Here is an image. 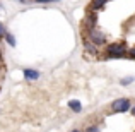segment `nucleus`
Wrapping results in <instances>:
<instances>
[{
    "label": "nucleus",
    "mask_w": 135,
    "mask_h": 132,
    "mask_svg": "<svg viewBox=\"0 0 135 132\" xmlns=\"http://www.w3.org/2000/svg\"><path fill=\"white\" fill-rule=\"evenodd\" d=\"M106 52H108L109 57H125L127 48H125V45H122V43H113L106 48Z\"/></svg>",
    "instance_id": "nucleus-1"
},
{
    "label": "nucleus",
    "mask_w": 135,
    "mask_h": 132,
    "mask_svg": "<svg viewBox=\"0 0 135 132\" xmlns=\"http://www.w3.org/2000/svg\"><path fill=\"white\" fill-rule=\"evenodd\" d=\"M111 108H113V112H127V110H130V99H127V98L115 99L111 103Z\"/></svg>",
    "instance_id": "nucleus-2"
},
{
    "label": "nucleus",
    "mask_w": 135,
    "mask_h": 132,
    "mask_svg": "<svg viewBox=\"0 0 135 132\" xmlns=\"http://www.w3.org/2000/svg\"><path fill=\"white\" fill-rule=\"evenodd\" d=\"M89 38H91V41L94 45H104L106 43V36H104V34H103V33H98V31H94V29L89 33Z\"/></svg>",
    "instance_id": "nucleus-3"
},
{
    "label": "nucleus",
    "mask_w": 135,
    "mask_h": 132,
    "mask_svg": "<svg viewBox=\"0 0 135 132\" xmlns=\"http://www.w3.org/2000/svg\"><path fill=\"white\" fill-rule=\"evenodd\" d=\"M24 77H26V79L34 81V79L40 77V72H38V70H33V69H24Z\"/></svg>",
    "instance_id": "nucleus-4"
},
{
    "label": "nucleus",
    "mask_w": 135,
    "mask_h": 132,
    "mask_svg": "<svg viewBox=\"0 0 135 132\" xmlns=\"http://www.w3.org/2000/svg\"><path fill=\"white\" fill-rule=\"evenodd\" d=\"M69 108L72 110V112L79 113L80 110H82V105H80V101H77V99H70V101H69Z\"/></svg>",
    "instance_id": "nucleus-5"
},
{
    "label": "nucleus",
    "mask_w": 135,
    "mask_h": 132,
    "mask_svg": "<svg viewBox=\"0 0 135 132\" xmlns=\"http://www.w3.org/2000/svg\"><path fill=\"white\" fill-rule=\"evenodd\" d=\"M108 2V0H92V3H91V9L92 10H99L101 7H104V3Z\"/></svg>",
    "instance_id": "nucleus-6"
},
{
    "label": "nucleus",
    "mask_w": 135,
    "mask_h": 132,
    "mask_svg": "<svg viewBox=\"0 0 135 132\" xmlns=\"http://www.w3.org/2000/svg\"><path fill=\"white\" fill-rule=\"evenodd\" d=\"M5 40H7V43H9L10 46H16V40H14L12 34H5Z\"/></svg>",
    "instance_id": "nucleus-7"
},
{
    "label": "nucleus",
    "mask_w": 135,
    "mask_h": 132,
    "mask_svg": "<svg viewBox=\"0 0 135 132\" xmlns=\"http://www.w3.org/2000/svg\"><path fill=\"white\" fill-rule=\"evenodd\" d=\"M130 83H133V77H127V79L122 81V84H125V86H127V84H130Z\"/></svg>",
    "instance_id": "nucleus-8"
},
{
    "label": "nucleus",
    "mask_w": 135,
    "mask_h": 132,
    "mask_svg": "<svg viewBox=\"0 0 135 132\" xmlns=\"http://www.w3.org/2000/svg\"><path fill=\"white\" fill-rule=\"evenodd\" d=\"M86 48H87V52H92V53H96V48H94V45H89V43H86Z\"/></svg>",
    "instance_id": "nucleus-9"
},
{
    "label": "nucleus",
    "mask_w": 135,
    "mask_h": 132,
    "mask_svg": "<svg viewBox=\"0 0 135 132\" xmlns=\"http://www.w3.org/2000/svg\"><path fill=\"white\" fill-rule=\"evenodd\" d=\"M86 132H99V130H98V127H87Z\"/></svg>",
    "instance_id": "nucleus-10"
},
{
    "label": "nucleus",
    "mask_w": 135,
    "mask_h": 132,
    "mask_svg": "<svg viewBox=\"0 0 135 132\" xmlns=\"http://www.w3.org/2000/svg\"><path fill=\"white\" fill-rule=\"evenodd\" d=\"M130 55H132L133 58H135V48H132V50H130Z\"/></svg>",
    "instance_id": "nucleus-11"
},
{
    "label": "nucleus",
    "mask_w": 135,
    "mask_h": 132,
    "mask_svg": "<svg viewBox=\"0 0 135 132\" xmlns=\"http://www.w3.org/2000/svg\"><path fill=\"white\" fill-rule=\"evenodd\" d=\"M3 36V28H2V24H0V38Z\"/></svg>",
    "instance_id": "nucleus-12"
},
{
    "label": "nucleus",
    "mask_w": 135,
    "mask_h": 132,
    "mask_svg": "<svg viewBox=\"0 0 135 132\" xmlns=\"http://www.w3.org/2000/svg\"><path fill=\"white\" fill-rule=\"evenodd\" d=\"M36 2H43V3H46V2H53V0H36Z\"/></svg>",
    "instance_id": "nucleus-13"
},
{
    "label": "nucleus",
    "mask_w": 135,
    "mask_h": 132,
    "mask_svg": "<svg viewBox=\"0 0 135 132\" xmlns=\"http://www.w3.org/2000/svg\"><path fill=\"white\" fill-rule=\"evenodd\" d=\"M132 113H133V115H135V106H133V108H132Z\"/></svg>",
    "instance_id": "nucleus-14"
},
{
    "label": "nucleus",
    "mask_w": 135,
    "mask_h": 132,
    "mask_svg": "<svg viewBox=\"0 0 135 132\" xmlns=\"http://www.w3.org/2000/svg\"><path fill=\"white\" fill-rule=\"evenodd\" d=\"M70 132H80V130H77V129H74V130H70Z\"/></svg>",
    "instance_id": "nucleus-15"
}]
</instances>
